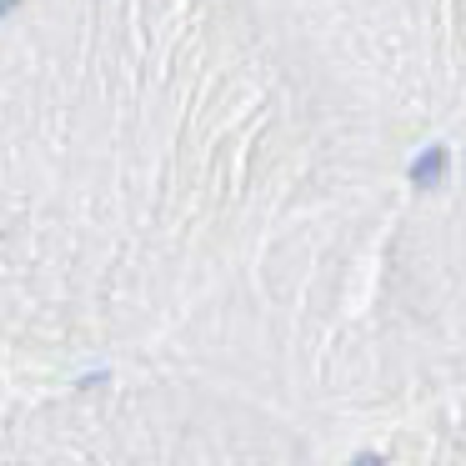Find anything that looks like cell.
Returning <instances> with one entry per match:
<instances>
[{"mask_svg":"<svg viewBox=\"0 0 466 466\" xmlns=\"http://www.w3.org/2000/svg\"><path fill=\"white\" fill-rule=\"evenodd\" d=\"M446 166H451V156H446V146H431V151H421L411 161V186H426V191H431V186H441L446 181Z\"/></svg>","mask_w":466,"mask_h":466,"instance_id":"6da1fadb","label":"cell"},{"mask_svg":"<svg viewBox=\"0 0 466 466\" xmlns=\"http://www.w3.org/2000/svg\"><path fill=\"white\" fill-rule=\"evenodd\" d=\"M351 466H386V456H381V451H361Z\"/></svg>","mask_w":466,"mask_h":466,"instance_id":"7a4b0ae2","label":"cell"},{"mask_svg":"<svg viewBox=\"0 0 466 466\" xmlns=\"http://www.w3.org/2000/svg\"><path fill=\"white\" fill-rule=\"evenodd\" d=\"M15 5H21V0H0V21H5V15L15 11Z\"/></svg>","mask_w":466,"mask_h":466,"instance_id":"3957f363","label":"cell"}]
</instances>
